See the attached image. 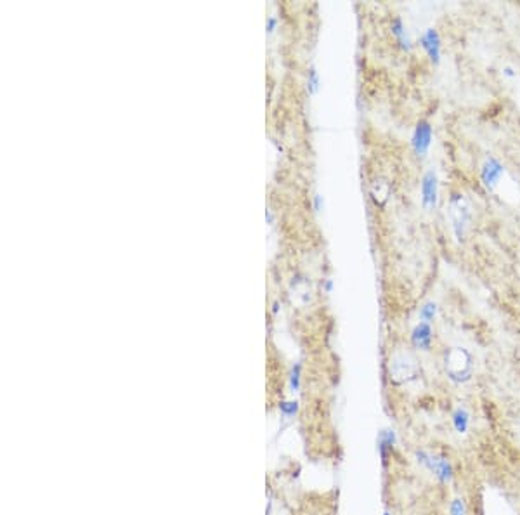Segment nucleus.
<instances>
[{"label":"nucleus","instance_id":"nucleus-1","mask_svg":"<svg viewBox=\"0 0 520 515\" xmlns=\"http://www.w3.org/2000/svg\"><path fill=\"white\" fill-rule=\"evenodd\" d=\"M449 215H451V221H453L454 235H456L458 241H463L466 235V229H468L470 221H472V210H470L468 201L465 200V196L463 195L451 196V200H449Z\"/></svg>","mask_w":520,"mask_h":515},{"label":"nucleus","instance_id":"nucleus-2","mask_svg":"<svg viewBox=\"0 0 520 515\" xmlns=\"http://www.w3.org/2000/svg\"><path fill=\"white\" fill-rule=\"evenodd\" d=\"M445 368L453 380L465 382L472 377V358L465 349H453L445 358Z\"/></svg>","mask_w":520,"mask_h":515},{"label":"nucleus","instance_id":"nucleus-3","mask_svg":"<svg viewBox=\"0 0 520 515\" xmlns=\"http://www.w3.org/2000/svg\"><path fill=\"white\" fill-rule=\"evenodd\" d=\"M503 174H505V167L494 156H489L487 160L484 161L482 169H480V179H482V184L489 191H494L496 186L500 184L501 177H503Z\"/></svg>","mask_w":520,"mask_h":515},{"label":"nucleus","instance_id":"nucleus-4","mask_svg":"<svg viewBox=\"0 0 520 515\" xmlns=\"http://www.w3.org/2000/svg\"><path fill=\"white\" fill-rule=\"evenodd\" d=\"M432 144V125L427 120H419L414 127L413 137H411V146L416 153V156L423 158L428 153Z\"/></svg>","mask_w":520,"mask_h":515},{"label":"nucleus","instance_id":"nucleus-5","mask_svg":"<svg viewBox=\"0 0 520 515\" xmlns=\"http://www.w3.org/2000/svg\"><path fill=\"white\" fill-rule=\"evenodd\" d=\"M437 195H439V182L434 170L425 172L422 179V205L425 210H434L437 206Z\"/></svg>","mask_w":520,"mask_h":515},{"label":"nucleus","instance_id":"nucleus-6","mask_svg":"<svg viewBox=\"0 0 520 515\" xmlns=\"http://www.w3.org/2000/svg\"><path fill=\"white\" fill-rule=\"evenodd\" d=\"M419 43H422V47L427 51V54H428V57H430L432 63L439 64L440 63V54H442V52H440L442 51V43H440L439 32H437L435 28H427L422 37H419Z\"/></svg>","mask_w":520,"mask_h":515},{"label":"nucleus","instance_id":"nucleus-7","mask_svg":"<svg viewBox=\"0 0 520 515\" xmlns=\"http://www.w3.org/2000/svg\"><path fill=\"white\" fill-rule=\"evenodd\" d=\"M432 338H434L432 326L428 323H422V321H419L411 332V345L414 349L428 350L432 347Z\"/></svg>","mask_w":520,"mask_h":515},{"label":"nucleus","instance_id":"nucleus-8","mask_svg":"<svg viewBox=\"0 0 520 515\" xmlns=\"http://www.w3.org/2000/svg\"><path fill=\"white\" fill-rule=\"evenodd\" d=\"M395 444H397V437H395V432L392 429H385V430L380 432L378 451H380V456H382L383 463H387L388 458H390V455L394 453Z\"/></svg>","mask_w":520,"mask_h":515},{"label":"nucleus","instance_id":"nucleus-9","mask_svg":"<svg viewBox=\"0 0 520 515\" xmlns=\"http://www.w3.org/2000/svg\"><path fill=\"white\" fill-rule=\"evenodd\" d=\"M432 474H434L440 482H451L453 477H454V469H453L451 461H449L445 456L435 455L434 466H432Z\"/></svg>","mask_w":520,"mask_h":515},{"label":"nucleus","instance_id":"nucleus-10","mask_svg":"<svg viewBox=\"0 0 520 515\" xmlns=\"http://www.w3.org/2000/svg\"><path fill=\"white\" fill-rule=\"evenodd\" d=\"M392 33H394V37L397 38V42L401 43V49L403 51L411 49V42H409L408 35H406L404 23H403V17L401 16H395L394 19H392Z\"/></svg>","mask_w":520,"mask_h":515},{"label":"nucleus","instance_id":"nucleus-11","mask_svg":"<svg viewBox=\"0 0 520 515\" xmlns=\"http://www.w3.org/2000/svg\"><path fill=\"white\" fill-rule=\"evenodd\" d=\"M451 422H453L454 430H456L458 434H465L470 427V413L466 411L465 408H456L453 413Z\"/></svg>","mask_w":520,"mask_h":515},{"label":"nucleus","instance_id":"nucleus-12","mask_svg":"<svg viewBox=\"0 0 520 515\" xmlns=\"http://www.w3.org/2000/svg\"><path fill=\"white\" fill-rule=\"evenodd\" d=\"M435 316H437V303L435 302L423 303V307L419 309V321H422V323L430 324L432 321L435 319Z\"/></svg>","mask_w":520,"mask_h":515},{"label":"nucleus","instance_id":"nucleus-13","mask_svg":"<svg viewBox=\"0 0 520 515\" xmlns=\"http://www.w3.org/2000/svg\"><path fill=\"white\" fill-rule=\"evenodd\" d=\"M279 411H281V415L285 418L295 416L296 411H299V403L296 401H285V403L279 404Z\"/></svg>","mask_w":520,"mask_h":515},{"label":"nucleus","instance_id":"nucleus-14","mask_svg":"<svg viewBox=\"0 0 520 515\" xmlns=\"http://www.w3.org/2000/svg\"><path fill=\"white\" fill-rule=\"evenodd\" d=\"M300 371H302V366L296 363L295 366L291 368V373H290V389L293 390V392H296V390L300 389Z\"/></svg>","mask_w":520,"mask_h":515},{"label":"nucleus","instance_id":"nucleus-15","mask_svg":"<svg viewBox=\"0 0 520 515\" xmlns=\"http://www.w3.org/2000/svg\"><path fill=\"white\" fill-rule=\"evenodd\" d=\"M449 513L451 515H465L466 510H465V503H463V500H460V498L453 500L451 507H449Z\"/></svg>","mask_w":520,"mask_h":515},{"label":"nucleus","instance_id":"nucleus-16","mask_svg":"<svg viewBox=\"0 0 520 515\" xmlns=\"http://www.w3.org/2000/svg\"><path fill=\"white\" fill-rule=\"evenodd\" d=\"M317 89H319L317 72H316V68H311V72H309V92H311V94H316Z\"/></svg>","mask_w":520,"mask_h":515},{"label":"nucleus","instance_id":"nucleus-17","mask_svg":"<svg viewBox=\"0 0 520 515\" xmlns=\"http://www.w3.org/2000/svg\"><path fill=\"white\" fill-rule=\"evenodd\" d=\"M321 208H323V196L321 195H316V196H314V210L319 212Z\"/></svg>","mask_w":520,"mask_h":515},{"label":"nucleus","instance_id":"nucleus-18","mask_svg":"<svg viewBox=\"0 0 520 515\" xmlns=\"http://www.w3.org/2000/svg\"><path fill=\"white\" fill-rule=\"evenodd\" d=\"M276 25H278L276 17H269L267 19V33H273L274 30H276Z\"/></svg>","mask_w":520,"mask_h":515},{"label":"nucleus","instance_id":"nucleus-19","mask_svg":"<svg viewBox=\"0 0 520 515\" xmlns=\"http://www.w3.org/2000/svg\"><path fill=\"white\" fill-rule=\"evenodd\" d=\"M325 290H326L328 293H330L331 290H333V281H331V279H326V281H325Z\"/></svg>","mask_w":520,"mask_h":515},{"label":"nucleus","instance_id":"nucleus-20","mask_svg":"<svg viewBox=\"0 0 520 515\" xmlns=\"http://www.w3.org/2000/svg\"><path fill=\"white\" fill-rule=\"evenodd\" d=\"M265 219H267L269 224L274 222V217H273V212H270V210H265Z\"/></svg>","mask_w":520,"mask_h":515},{"label":"nucleus","instance_id":"nucleus-21","mask_svg":"<svg viewBox=\"0 0 520 515\" xmlns=\"http://www.w3.org/2000/svg\"><path fill=\"white\" fill-rule=\"evenodd\" d=\"M505 75H506V77H515V73H513L512 68H505Z\"/></svg>","mask_w":520,"mask_h":515},{"label":"nucleus","instance_id":"nucleus-22","mask_svg":"<svg viewBox=\"0 0 520 515\" xmlns=\"http://www.w3.org/2000/svg\"><path fill=\"white\" fill-rule=\"evenodd\" d=\"M383 515H392L390 512H385V513H383Z\"/></svg>","mask_w":520,"mask_h":515}]
</instances>
